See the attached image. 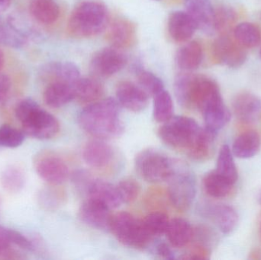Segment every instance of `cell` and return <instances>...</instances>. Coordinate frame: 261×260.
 <instances>
[{
    "label": "cell",
    "mask_w": 261,
    "mask_h": 260,
    "mask_svg": "<svg viewBox=\"0 0 261 260\" xmlns=\"http://www.w3.org/2000/svg\"><path fill=\"white\" fill-rule=\"evenodd\" d=\"M158 135L167 146L185 153L197 161H204L211 157L217 136L186 116H173L163 123Z\"/></svg>",
    "instance_id": "6da1fadb"
},
{
    "label": "cell",
    "mask_w": 261,
    "mask_h": 260,
    "mask_svg": "<svg viewBox=\"0 0 261 260\" xmlns=\"http://www.w3.org/2000/svg\"><path fill=\"white\" fill-rule=\"evenodd\" d=\"M78 123L87 134L103 140L120 137L125 128L120 117V105L113 98L89 104L80 113Z\"/></svg>",
    "instance_id": "7a4b0ae2"
},
{
    "label": "cell",
    "mask_w": 261,
    "mask_h": 260,
    "mask_svg": "<svg viewBox=\"0 0 261 260\" xmlns=\"http://www.w3.org/2000/svg\"><path fill=\"white\" fill-rule=\"evenodd\" d=\"M15 115L21 124L24 134L32 138L50 140L59 133L61 125L58 119L30 98L18 102Z\"/></svg>",
    "instance_id": "3957f363"
},
{
    "label": "cell",
    "mask_w": 261,
    "mask_h": 260,
    "mask_svg": "<svg viewBox=\"0 0 261 260\" xmlns=\"http://www.w3.org/2000/svg\"><path fill=\"white\" fill-rule=\"evenodd\" d=\"M109 12L103 4L86 2L76 6L68 21V30L81 38L96 36L103 32L109 24Z\"/></svg>",
    "instance_id": "277c9868"
},
{
    "label": "cell",
    "mask_w": 261,
    "mask_h": 260,
    "mask_svg": "<svg viewBox=\"0 0 261 260\" xmlns=\"http://www.w3.org/2000/svg\"><path fill=\"white\" fill-rule=\"evenodd\" d=\"M167 198L175 209L185 212L190 209L196 193V179L188 166L175 160L174 166L167 180Z\"/></svg>",
    "instance_id": "5b68a950"
},
{
    "label": "cell",
    "mask_w": 261,
    "mask_h": 260,
    "mask_svg": "<svg viewBox=\"0 0 261 260\" xmlns=\"http://www.w3.org/2000/svg\"><path fill=\"white\" fill-rule=\"evenodd\" d=\"M110 232L121 244L135 249L146 248L153 238L142 220L125 212L113 215Z\"/></svg>",
    "instance_id": "8992f818"
},
{
    "label": "cell",
    "mask_w": 261,
    "mask_h": 260,
    "mask_svg": "<svg viewBox=\"0 0 261 260\" xmlns=\"http://www.w3.org/2000/svg\"><path fill=\"white\" fill-rule=\"evenodd\" d=\"M175 159L170 158L161 151L146 149L135 157L137 172L141 178L151 183L167 181L173 171Z\"/></svg>",
    "instance_id": "52a82bcc"
},
{
    "label": "cell",
    "mask_w": 261,
    "mask_h": 260,
    "mask_svg": "<svg viewBox=\"0 0 261 260\" xmlns=\"http://www.w3.org/2000/svg\"><path fill=\"white\" fill-rule=\"evenodd\" d=\"M35 171L49 185L61 186L70 177V169L62 157L52 152H43L34 162Z\"/></svg>",
    "instance_id": "ba28073f"
},
{
    "label": "cell",
    "mask_w": 261,
    "mask_h": 260,
    "mask_svg": "<svg viewBox=\"0 0 261 260\" xmlns=\"http://www.w3.org/2000/svg\"><path fill=\"white\" fill-rule=\"evenodd\" d=\"M127 61L126 55L121 49L106 47L93 55L90 61V71L99 77H110L122 70Z\"/></svg>",
    "instance_id": "9c48e42d"
},
{
    "label": "cell",
    "mask_w": 261,
    "mask_h": 260,
    "mask_svg": "<svg viewBox=\"0 0 261 260\" xmlns=\"http://www.w3.org/2000/svg\"><path fill=\"white\" fill-rule=\"evenodd\" d=\"M245 48L234 38L222 35L213 44V54L219 64L230 68H239L247 60Z\"/></svg>",
    "instance_id": "30bf717a"
},
{
    "label": "cell",
    "mask_w": 261,
    "mask_h": 260,
    "mask_svg": "<svg viewBox=\"0 0 261 260\" xmlns=\"http://www.w3.org/2000/svg\"><path fill=\"white\" fill-rule=\"evenodd\" d=\"M83 159L90 167L95 169H106L114 162L116 153L113 147L103 140L87 142L83 148Z\"/></svg>",
    "instance_id": "8fae6325"
},
{
    "label": "cell",
    "mask_w": 261,
    "mask_h": 260,
    "mask_svg": "<svg viewBox=\"0 0 261 260\" xmlns=\"http://www.w3.org/2000/svg\"><path fill=\"white\" fill-rule=\"evenodd\" d=\"M78 215L87 225L97 230L110 232L113 214L110 209L101 203L87 198L80 207Z\"/></svg>",
    "instance_id": "7c38bea8"
},
{
    "label": "cell",
    "mask_w": 261,
    "mask_h": 260,
    "mask_svg": "<svg viewBox=\"0 0 261 260\" xmlns=\"http://www.w3.org/2000/svg\"><path fill=\"white\" fill-rule=\"evenodd\" d=\"M84 193L86 194L87 198L101 203L110 210L117 209L122 204L116 186L105 180L93 177Z\"/></svg>",
    "instance_id": "4fadbf2b"
},
{
    "label": "cell",
    "mask_w": 261,
    "mask_h": 260,
    "mask_svg": "<svg viewBox=\"0 0 261 260\" xmlns=\"http://www.w3.org/2000/svg\"><path fill=\"white\" fill-rule=\"evenodd\" d=\"M148 95L138 85L123 81L116 87V97L119 105L133 112H139L147 107Z\"/></svg>",
    "instance_id": "5bb4252c"
},
{
    "label": "cell",
    "mask_w": 261,
    "mask_h": 260,
    "mask_svg": "<svg viewBox=\"0 0 261 260\" xmlns=\"http://www.w3.org/2000/svg\"><path fill=\"white\" fill-rule=\"evenodd\" d=\"M232 107L236 117L243 123H255L261 119V99L253 93L237 95Z\"/></svg>",
    "instance_id": "9a60e30c"
},
{
    "label": "cell",
    "mask_w": 261,
    "mask_h": 260,
    "mask_svg": "<svg viewBox=\"0 0 261 260\" xmlns=\"http://www.w3.org/2000/svg\"><path fill=\"white\" fill-rule=\"evenodd\" d=\"M196 29V23L187 12L176 11L169 16V34L176 42H187L193 36Z\"/></svg>",
    "instance_id": "2e32d148"
},
{
    "label": "cell",
    "mask_w": 261,
    "mask_h": 260,
    "mask_svg": "<svg viewBox=\"0 0 261 260\" xmlns=\"http://www.w3.org/2000/svg\"><path fill=\"white\" fill-rule=\"evenodd\" d=\"M107 37L112 47L122 50L135 44L136 29L128 20L117 18L110 24Z\"/></svg>",
    "instance_id": "e0dca14e"
},
{
    "label": "cell",
    "mask_w": 261,
    "mask_h": 260,
    "mask_svg": "<svg viewBox=\"0 0 261 260\" xmlns=\"http://www.w3.org/2000/svg\"><path fill=\"white\" fill-rule=\"evenodd\" d=\"M207 216L223 234L231 233L237 227L239 215L234 208L228 205H214L205 209Z\"/></svg>",
    "instance_id": "ac0fdd59"
},
{
    "label": "cell",
    "mask_w": 261,
    "mask_h": 260,
    "mask_svg": "<svg viewBox=\"0 0 261 260\" xmlns=\"http://www.w3.org/2000/svg\"><path fill=\"white\" fill-rule=\"evenodd\" d=\"M43 98L47 106L61 108L74 99L73 85L62 81L53 80L44 90Z\"/></svg>",
    "instance_id": "d6986e66"
},
{
    "label": "cell",
    "mask_w": 261,
    "mask_h": 260,
    "mask_svg": "<svg viewBox=\"0 0 261 260\" xmlns=\"http://www.w3.org/2000/svg\"><path fill=\"white\" fill-rule=\"evenodd\" d=\"M193 234L194 228L189 221L176 218L170 220L165 235L172 247L182 248L193 241Z\"/></svg>",
    "instance_id": "ffe728a7"
},
{
    "label": "cell",
    "mask_w": 261,
    "mask_h": 260,
    "mask_svg": "<svg viewBox=\"0 0 261 260\" xmlns=\"http://www.w3.org/2000/svg\"><path fill=\"white\" fill-rule=\"evenodd\" d=\"M202 59L203 50L200 43L196 41L184 44L177 50L175 56L177 67L187 72L197 69L202 64Z\"/></svg>",
    "instance_id": "44dd1931"
},
{
    "label": "cell",
    "mask_w": 261,
    "mask_h": 260,
    "mask_svg": "<svg viewBox=\"0 0 261 260\" xmlns=\"http://www.w3.org/2000/svg\"><path fill=\"white\" fill-rule=\"evenodd\" d=\"M74 99L83 104H91L100 100L104 94L102 84L92 78L80 77L73 84Z\"/></svg>",
    "instance_id": "7402d4cb"
},
{
    "label": "cell",
    "mask_w": 261,
    "mask_h": 260,
    "mask_svg": "<svg viewBox=\"0 0 261 260\" xmlns=\"http://www.w3.org/2000/svg\"><path fill=\"white\" fill-rule=\"evenodd\" d=\"M261 140L258 133L255 131H248L238 136L233 143V155L238 158L249 159L257 155L260 151Z\"/></svg>",
    "instance_id": "603a6c76"
},
{
    "label": "cell",
    "mask_w": 261,
    "mask_h": 260,
    "mask_svg": "<svg viewBox=\"0 0 261 260\" xmlns=\"http://www.w3.org/2000/svg\"><path fill=\"white\" fill-rule=\"evenodd\" d=\"M201 113L203 116L205 128L216 135L231 119V111L223 101L208 107Z\"/></svg>",
    "instance_id": "cb8c5ba5"
},
{
    "label": "cell",
    "mask_w": 261,
    "mask_h": 260,
    "mask_svg": "<svg viewBox=\"0 0 261 260\" xmlns=\"http://www.w3.org/2000/svg\"><path fill=\"white\" fill-rule=\"evenodd\" d=\"M29 11L34 18L45 24H53L60 15L59 5L55 0H30Z\"/></svg>",
    "instance_id": "d4e9b609"
},
{
    "label": "cell",
    "mask_w": 261,
    "mask_h": 260,
    "mask_svg": "<svg viewBox=\"0 0 261 260\" xmlns=\"http://www.w3.org/2000/svg\"><path fill=\"white\" fill-rule=\"evenodd\" d=\"M26 183L24 169L18 165H10L3 169L0 175L2 187L10 194H17L24 189Z\"/></svg>",
    "instance_id": "484cf974"
},
{
    "label": "cell",
    "mask_w": 261,
    "mask_h": 260,
    "mask_svg": "<svg viewBox=\"0 0 261 260\" xmlns=\"http://www.w3.org/2000/svg\"><path fill=\"white\" fill-rule=\"evenodd\" d=\"M202 186L205 193L212 198H222L231 193L233 184L214 170L205 174Z\"/></svg>",
    "instance_id": "4316f807"
},
{
    "label": "cell",
    "mask_w": 261,
    "mask_h": 260,
    "mask_svg": "<svg viewBox=\"0 0 261 260\" xmlns=\"http://www.w3.org/2000/svg\"><path fill=\"white\" fill-rule=\"evenodd\" d=\"M44 71L52 80L62 81L73 85L80 78V70L74 64L71 62H55L47 64Z\"/></svg>",
    "instance_id": "83f0119b"
},
{
    "label": "cell",
    "mask_w": 261,
    "mask_h": 260,
    "mask_svg": "<svg viewBox=\"0 0 261 260\" xmlns=\"http://www.w3.org/2000/svg\"><path fill=\"white\" fill-rule=\"evenodd\" d=\"M216 172L234 185L239 178L237 166L234 160L232 151L228 145L221 148L216 163Z\"/></svg>",
    "instance_id": "f1b7e54d"
},
{
    "label": "cell",
    "mask_w": 261,
    "mask_h": 260,
    "mask_svg": "<svg viewBox=\"0 0 261 260\" xmlns=\"http://www.w3.org/2000/svg\"><path fill=\"white\" fill-rule=\"evenodd\" d=\"M234 38L245 48L257 47L261 41L260 28L251 22H242L234 27Z\"/></svg>",
    "instance_id": "f546056e"
},
{
    "label": "cell",
    "mask_w": 261,
    "mask_h": 260,
    "mask_svg": "<svg viewBox=\"0 0 261 260\" xmlns=\"http://www.w3.org/2000/svg\"><path fill=\"white\" fill-rule=\"evenodd\" d=\"M28 35L14 24L12 20L0 24V44L12 47L21 48L27 43Z\"/></svg>",
    "instance_id": "4dcf8cb0"
},
{
    "label": "cell",
    "mask_w": 261,
    "mask_h": 260,
    "mask_svg": "<svg viewBox=\"0 0 261 260\" xmlns=\"http://www.w3.org/2000/svg\"><path fill=\"white\" fill-rule=\"evenodd\" d=\"M153 97V115L154 120L160 123H164L170 120L173 114V100L170 93L163 90Z\"/></svg>",
    "instance_id": "1f68e13d"
},
{
    "label": "cell",
    "mask_w": 261,
    "mask_h": 260,
    "mask_svg": "<svg viewBox=\"0 0 261 260\" xmlns=\"http://www.w3.org/2000/svg\"><path fill=\"white\" fill-rule=\"evenodd\" d=\"M67 200V194L59 186L49 185L38 195L40 205L47 210L54 211L62 206Z\"/></svg>",
    "instance_id": "d6a6232c"
},
{
    "label": "cell",
    "mask_w": 261,
    "mask_h": 260,
    "mask_svg": "<svg viewBox=\"0 0 261 260\" xmlns=\"http://www.w3.org/2000/svg\"><path fill=\"white\" fill-rule=\"evenodd\" d=\"M196 75L186 71L175 78L173 89L178 102L185 108H190V96L192 85Z\"/></svg>",
    "instance_id": "836d02e7"
},
{
    "label": "cell",
    "mask_w": 261,
    "mask_h": 260,
    "mask_svg": "<svg viewBox=\"0 0 261 260\" xmlns=\"http://www.w3.org/2000/svg\"><path fill=\"white\" fill-rule=\"evenodd\" d=\"M135 73L138 79V85L148 96H154L156 93L164 90L162 80L151 72L144 70L141 66H135Z\"/></svg>",
    "instance_id": "e575fe53"
},
{
    "label": "cell",
    "mask_w": 261,
    "mask_h": 260,
    "mask_svg": "<svg viewBox=\"0 0 261 260\" xmlns=\"http://www.w3.org/2000/svg\"><path fill=\"white\" fill-rule=\"evenodd\" d=\"M142 221L147 232L153 238L165 235L170 220L167 214L156 211L150 212Z\"/></svg>",
    "instance_id": "d590c367"
},
{
    "label": "cell",
    "mask_w": 261,
    "mask_h": 260,
    "mask_svg": "<svg viewBox=\"0 0 261 260\" xmlns=\"http://www.w3.org/2000/svg\"><path fill=\"white\" fill-rule=\"evenodd\" d=\"M24 140V133L10 125L5 124L0 127V147L16 148L21 146Z\"/></svg>",
    "instance_id": "8d00e7d4"
},
{
    "label": "cell",
    "mask_w": 261,
    "mask_h": 260,
    "mask_svg": "<svg viewBox=\"0 0 261 260\" xmlns=\"http://www.w3.org/2000/svg\"><path fill=\"white\" fill-rule=\"evenodd\" d=\"M236 21V14L231 8L221 6L215 9L214 25L216 32L225 33Z\"/></svg>",
    "instance_id": "74e56055"
},
{
    "label": "cell",
    "mask_w": 261,
    "mask_h": 260,
    "mask_svg": "<svg viewBox=\"0 0 261 260\" xmlns=\"http://www.w3.org/2000/svg\"><path fill=\"white\" fill-rule=\"evenodd\" d=\"M116 186L122 204H132L139 195V184L133 179H124Z\"/></svg>",
    "instance_id": "f35d334b"
},
{
    "label": "cell",
    "mask_w": 261,
    "mask_h": 260,
    "mask_svg": "<svg viewBox=\"0 0 261 260\" xmlns=\"http://www.w3.org/2000/svg\"><path fill=\"white\" fill-rule=\"evenodd\" d=\"M0 230L10 245L16 246L28 251H32L36 249L35 244L20 232L2 226H0Z\"/></svg>",
    "instance_id": "ab89813d"
},
{
    "label": "cell",
    "mask_w": 261,
    "mask_h": 260,
    "mask_svg": "<svg viewBox=\"0 0 261 260\" xmlns=\"http://www.w3.org/2000/svg\"><path fill=\"white\" fill-rule=\"evenodd\" d=\"M210 250L203 246L196 244L192 247L188 253L184 254L181 257L182 259H208Z\"/></svg>",
    "instance_id": "60d3db41"
},
{
    "label": "cell",
    "mask_w": 261,
    "mask_h": 260,
    "mask_svg": "<svg viewBox=\"0 0 261 260\" xmlns=\"http://www.w3.org/2000/svg\"><path fill=\"white\" fill-rule=\"evenodd\" d=\"M12 82L8 75L0 73V103L7 98L10 92Z\"/></svg>",
    "instance_id": "b9f144b4"
},
{
    "label": "cell",
    "mask_w": 261,
    "mask_h": 260,
    "mask_svg": "<svg viewBox=\"0 0 261 260\" xmlns=\"http://www.w3.org/2000/svg\"><path fill=\"white\" fill-rule=\"evenodd\" d=\"M156 253L160 257L164 259H173L175 258L173 250L170 246L165 243H160L156 245Z\"/></svg>",
    "instance_id": "7bdbcfd3"
},
{
    "label": "cell",
    "mask_w": 261,
    "mask_h": 260,
    "mask_svg": "<svg viewBox=\"0 0 261 260\" xmlns=\"http://www.w3.org/2000/svg\"><path fill=\"white\" fill-rule=\"evenodd\" d=\"M11 245L7 240L5 238L4 235L2 233L0 230V259H1L3 255L6 253V250H9L10 248Z\"/></svg>",
    "instance_id": "ee69618b"
},
{
    "label": "cell",
    "mask_w": 261,
    "mask_h": 260,
    "mask_svg": "<svg viewBox=\"0 0 261 260\" xmlns=\"http://www.w3.org/2000/svg\"><path fill=\"white\" fill-rule=\"evenodd\" d=\"M11 0H0V12H4L10 6Z\"/></svg>",
    "instance_id": "f6af8a7d"
},
{
    "label": "cell",
    "mask_w": 261,
    "mask_h": 260,
    "mask_svg": "<svg viewBox=\"0 0 261 260\" xmlns=\"http://www.w3.org/2000/svg\"><path fill=\"white\" fill-rule=\"evenodd\" d=\"M4 54H3V52L0 50V70L3 68V65H4Z\"/></svg>",
    "instance_id": "bcb514c9"
},
{
    "label": "cell",
    "mask_w": 261,
    "mask_h": 260,
    "mask_svg": "<svg viewBox=\"0 0 261 260\" xmlns=\"http://www.w3.org/2000/svg\"><path fill=\"white\" fill-rule=\"evenodd\" d=\"M258 203L259 204H260L261 206V192H260V194H259L258 195Z\"/></svg>",
    "instance_id": "7dc6e473"
},
{
    "label": "cell",
    "mask_w": 261,
    "mask_h": 260,
    "mask_svg": "<svg viewBox=\"0 0 261 260\" xmlns=\"http://www.w3.org/2000/svg\"><path fill=\"white\" fill-rule=\"evenodd\" d=\"M260 57H261V49H260Z\"/></svg>",
    "instance_id": "c3c4849f"
},
{
    "label": "cell",
    "mask_w": 261,
    "mask_h": 260,
    "mask_svg": "<svg viewBox=\"0 0 261 260\" xmlns=\"http://www.w3.org/2000/svg\"><path fill=\"white\" fill-rule=\"evenodd\" d=\"M260 234H261V224H260Z\"/></svg>",
    "instance_id": "681fc988"
},
{
    "label": "cell",
    "mask_w": 261,
    "mask_h": 260,
    "mask_svg": "<svg viewBox=\"0 0 261 260\" xmlns=\"http://www.w3.org/2000/svg\"><path fill=\"white\" fill-rule=\"evenodd\" d=\"M155 1H158V0H155Z\"/></svg>",
    "instance_id": "f907efd6"
}]
</instances>
